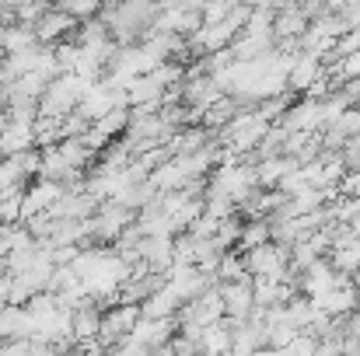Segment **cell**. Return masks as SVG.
<instances>
[{"label": "cell", "instance_id": "cell-1", "mask_svg": "<svg viewBox=\"0 0 360 356\" xmlns=\"http://www.w3.org/2000/svg\"><path fill=\"white\" fill-rule=\"evenodd\" d=\"M140 318V304H116V308H109V311H102V325H98V339H102V346H109L112 350V343L122 339L129 329H133V322Z\"/></svg>", "mask_w": 360, "mask_h": 356}, {"label": "cell", "instance_id": "cell-2", "mask_svg": "<svg viewBox=\"0 0 360 356\" xmlns=\"http://www.w3.org/2000/svg\"><path fill=\"white\" fill-rule=\"evenodd\" d=\"M315 308H322L326 315H333V318H343V315H350V311H357L360 308V290L354 283H343V286H329V290H322V294H315V297H308Z\"/></svg>", "mask_w": 360, "mask_h": 356}, {"label": "cell", "instance_id": "cell-3", "mask_svg": "<svg viewBox=\"0 0 360 356\" xmlns=\"http://www.w3.org/2000/svg\"><path fill=\"white\" fill-rule=\"evenodd\" d=\"M60 196H63V182H56V178H42V182H35L32 189L21 192V220L32 217V213L49 210Z\"/></svg>", "mask_w": 360, "mask_h": 356}, {"label": "cell", "instance_id": "cell-4", "mask_svg": "<svg viewBox=\"0 0 360 356\" xmlns=\"http://www.w3.org/2000/svg\"><path fill=\"white\" fill-rule=\"evenodd\" d=\"M319 74H322V60H319L315 53L301 49V53L294 56V63L287 67V88H290L294 95H304L308 84H311Z\"/></svg>", "mask_w": 360, "mask_h": 356}, {"label": "cell", "instance_id": "cell-5", "mask_svg": "<svg viewBox=\"0 0 360 356\" xmlns=\"http://www.w3.org/2000/svg\"><path fill=\"white\" fill-rule=\"evenodd\" d=\"M221 297H224V315L235 318V322H245L255 297H252V279H231V283H221Z\"/></svg>", "mask_w": 360, "mask_h": 356}, {"label": "cell", "instance_id": "cell-6", "mask_svg": "<svg viewBox=\"0 0 360 356\" xmlns=\"http://www.w3.org/2000/svg\"><path fill=\"white\" fill-rule=\"evenodd\" d=\"M179 308H182V297L168 286V279H165L154 294H147V297L140 301V315H143V318H175Z\"/></svg>", "mask_w": 360, "mask_h": 356}, {"label": "cell", "instance_id": "cell-7", "mask_svg": "<svg viewBox=\"0 0 360 356\" xmlns=\"http://www.w3.org/2000/svg\"><path fill=\"white\" fill-rule=\"evenodd\" d=\"M74 25H77V18H74V14H67V11L56 4V7H49V11H46V14H42L32 28H35L39 42H56V39H63V35H67Z\"/></svg>", "mask_w": 360, "mask_h": 356}, {"label": "cell", "instance_id": "cell-8", "mask_svg": "<svg viewBox=\"0 0 360 356\" xmlns=\"http://www.w3.org/2000/svg\"><path fill=\"white\" fill-rule=\"evenodd\" d=\"M32 46H39V35H35L32 25H25V21L0 25V49L4 53H21V49H32Z\"/></svg>", "mask_w": 360, "mask_h": 356}, {"label": "cell", "instance_id": "cell-9", "mask_svg": "<svg viewBox=\"0 0 360 356\" xmlns=\"http://www.w3.org/2000/svg\"><path fill=\"white\" fill-rule=\"evenodd\" d=\"M28 147H35V133H32V126H28V122H14V119H7V126L0 129V157H7V154H21V150H28Z\"/></svg>", "mask_w": 360, "mask_h": 356}, {"label": "cell", "instance_id": "cell-10", "mask_svg": "<svg viewBox=\"0 0 360 356\" xmlns=\"http://www.w3.org/2000/svg\"><path fill=\"white\" fill-rule=\"evenodd\" d=\"M308 25H311V21H308V14L301 11V4L283 7V11H276V18H273V39H290V35H301Z\"/></svg>", "mask_w": 360, "mask_h": 356}, {"label": "cell", "instance_id": "cell-11", "mask_svg": "<svg viewBox=\"0 0 360 356\" xmlns=\"http://www.w3.org/2000/svg\"><path fill=\"white\" fill-rule=\"evenodd\" d=\"M266 241H273L269 237V217H248V220H241V235L235 241V251H248V248L266 244Z\"/></svg>", "mask_w": 360, "mask_h": 356}, {"label": "cell", "instance_id": "cell-12", "mask_svg": "<svg viewBox=\"0 0 360 356\" xmlns=\"http://www.w3.org/2000/svg\"><path fill=\"white\" fill-rule=\"evenodd\" d=\"M56 4H60L67 14H74L77 21H81V18L88 21V18H95V14L102 11V0H56Z\"/></svg>", "mask_w": 360, "mask_h": 356}, {"label": "cell", "instance_id": "cell-13", "mask_svg": "<svg viewBox=\"0 0 360 356\" xmlns=\"http://www.w3.org/2000/svg\"><path fill=\"white\" fill-rule=\"evenodd\" d=\"M49 7H53V0H25V4L14 11V18H18V21H25V25H35Z\"/></svg>", "mask_w": 360, "mask_h": 356}, {"label": "cell", "instance_id": "cell-14", "mask_svg": "<svg viewBox=\"0 0 360 356\" xmlns=\"http://www.w3.org/2000/svg\"><path fill=\"white\" fill-rule=\"evenodd\" d=\"M350 279H354V286H357V290H360V262H357V269L350 272Z\"/></svg>", "mask_w": 360, "mask_h": 356}, {"label": "cell", "instance_id": "cell-15", "mask_svg": "<svg viewBox=\"0 0 360 356\" xmlns=\"http://www.w3.org/2000/svg\"><path fill=\"white\" fill-rule=\"evenodd\" d=\"M11 18H14V14H11V11H4V7H0V25H7V21H11Z\"/></svg>", "mask_w": 360, "mask_h": 356}, {"label": "cell", "instance_id": "cell-16", "mask_svg": "<svg viewBox=\"0 0 360 356\" xmlns=\"http://www.w3.org/2000/svg\"><path fill=\"white\" fill-rule=\"evenodd\" d=\"M0 60H4V49H0Z\"/></svg>", "mask_w": 360, "mask_h": 356}]
</instances>
